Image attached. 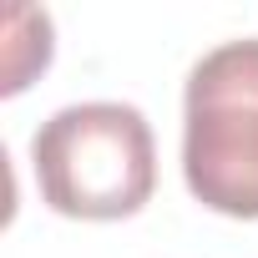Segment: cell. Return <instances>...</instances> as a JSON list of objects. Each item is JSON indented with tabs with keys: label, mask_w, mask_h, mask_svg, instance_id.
<instances>
[{
	"label": "cell",
	"mask_w": 258,
	"mask_h": 258,
	"mask_svg": "<svg viewBox=\"0 0 258 258\" xmlns=\"http://www.w3.org/2000/svg\"><path fill=\"white\" fill-rule=\"evenodd\" d=\"M31 167L46 208L61 218L111 223L132 218L157 187V142L137 106L76 101L31 137Z\"/></svg>",
	"instance_id": "cell-1"
},
{
	"label": "cell",
	"mask_w": 258,
	"mask_h": 258,
	"mask_svg": "<svg viewBox=\"0 0 258 258\" xmlns=\"http://www.w3.org/2000/svg\"><path fill=\"white\" fill-rule=\"evenodd\" d=\"M182 177L223 218H258V36L213 46L182 91Z\"/></svg>",
	"instance_id": "cell-2"
}]
</instances>
